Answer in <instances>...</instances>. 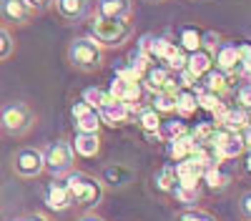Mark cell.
<instances>
[{
    "label": "cell",
    "mask_w": 251,
    "mask_h": 221,
    "mask_svg": "<svg viewBox=\"0 0 251 221\" xmlns=\"http://www.w3.org/2000/svg\"><path fill=\"white\" fill-rule=\"evenodd\" d=\"M106 63V48L93 35L73 38L68 46V66L80 73H96Z\"/></svg>",
    "instance_id": "1"
},
{
    "label": "cell",
    "mask_w": 251,
    "mask_h": 221,
    "mask_svg": "<svg viewBox=\"0 0 251 221\" xmlns=\"http://www.w3.org/2000/svg\"><path fill=\"white\" fill-rule=\"evenodd\" d=\"M66 186L71 191V198L75 206H83V209H96L100 201H103V194H106V186L103 181L93 173H83V171H68L66 173Z\"/></svg>",
    "instance_id": "2"
},
{
    "label": "cell",
    "mask_w": 251,
    "mask_h": 221,
    "mask_svg": "<svg viewBox=\"0 0 251 221\" xmlns=\"http://www.w3.org/2000/svg\"><path fill=\"white\" fill-rule=\"evenodd\" d=\"M91 18V35L98 40L103 48H121L126 40L131 38V20L123 18H98V15H88Z\"/></svg>",
    "instance_id": "3"
},
{
    "label": "cell",
    "mask_w": 251,
    "mask_h": 221,
    "mask_svg": "<svg viewBox=\"0 0 251 221\" xmlns=\"http://www.w3.org/2000/svg\"><path fill=\"white\" fill-rule=\"evenodd\" d=\"M35 126V111L25 100H10L0 106V131L8 136H25Z\"/></svg>",
    "instance_id": "4"
},
{
    "label": "cell",
    "mask_w": 251,
    "mask_h": 221,
    "mask_svg": "<svg viewBox=\"0 0 251 221\" xmlns=\"http://www.w3.org/2000/svg\"><path fill=\"white\" fill-rule=\"evenodd\" d=\"M10 169L18 178H38L40 173L46 171V158H43V151L35 148V146H23L18 148L10 158Z\"/></svg>",
    "instance_id": "5"
},
{
    "label": "cell",
    "mask_w": 251,
    "mask_h": 221,
    "mask_svg": "<svg viewBox=\"0 0 251 221\" xmlns=\"http://www.w3.org/2000/svg\"><path fill=\"white\" fill-rule=\"evenodd\" d=\"M43 158H46V171H50L55 176H63V173L73 171L78 156H75V151L71 146V141L58 138V141H53V144L43 151Z\"/></svg>",
    "instance_id": "6"
},
{
    "label": "cell",
    "mask_w": 251,
    "mask_h": 221,
    "mask_svg": "<svg viewBox=\"0 0 251 221\" xmlns=\"http://www.w3.org/2000/svg\"><path fill=\"white\" fill-rule=\"evenodd\" d=\"M35 18L28 0H0V23L5 28H23Z\"/></svg>",
    "instance_id": "7"
},
{
    "label": "cell",
    "mask_w": 251,
    "mask_h": 221,
    "mask_svg": "<svg viewBox=\"0 0 251 221\" xmlns=\"http://www.w3.org/2000/svg\"><path fill=\"white\" fill-rule=\"evenodd\" d=\"M214 148L219 151V156L226 161V158H236L246 151V138H244V131H226L219 126L216 131V138H214Z\"/></svg>",
    "instance_id": "8"
},
{
    "label": "cell",
    "mask_w": 251,
    "mask_h": 221,
    "mask_svg": "<svg viewBox=\"0 0 251 221\" xmlns=\"http://www.w3.org/2000/svg\"><path fill=\"white\" fill-rule=\"evenodd\" d=\"M71 118H73V126L75 131H88V133H98L100 131V116H98V108L88 106L86 100H75L71 106Z\"/></svg>",
    "instance_id": "9"
},
{
    "label": "cell",
    "mask_w": 251,
    "mask_h": 221,
    "mask_svg": "<svg viewBox=\"0 0 251 221\" xmlns=\"http://www.w3.org/2000/svg\"><path fill=\"white\" fill-rule=\"evenodd\" d=\"M214 66L219 71H224L226 75H241L244 73V63H241V55H239V48L236 43H221L216 50H214Z\"/></svg>",
    "instance_id": "10"
},
{
    "label": "cell",
    "mask_w": 251,
    "mask_h": 221,
    "mask_svg": "<svg viewBox=\"0 0 251 221\" xmlns=\"http://www.w3.org/2000/svg\"><path fill=\"white\" fill-rule=\"evenodd\" d=\"M53 10L66 23H83L93 13V3L91 0H55Z\"/></svg>",
    "instance_id": "11"
},
{
    "label": "cell",
    "mask_w": 251,
    "mask_h": 221,
    "mask_svg": "<svg viewBox=\"0 0 251 221\" xmlns=\"http://www.w3.org/2000/svg\"><path fill=\"white\" fill-rule=\"evenodd\" d=\"M98 116H100V123L103 126H111V128H118L123 126L126 121L133 116V111L123 103V100H116V98H108L106 103L98 108Z\"/></svg>",
    "instance_id": "12"
},
{
    "label": "cell",
    "mask_w": 251,
    "mask_h": 221,
    "mask_svg": "<svg viewBox=\"0 0 251 221\" xmlns=\"http://www.w3.org/2000/svg\"><path fill=\"white\" fill-rule=\"evenodd\" d=\"M93 15L131 20V15H133V0H96V3H93Z\"/></svg>",
    "instance_id": "13"
},
{
    "label": "cell",
    "mask_w": 251,
    "mask_h": 221,
    "mask_svg": "<svg viewBox=\"0 0 251 221\" xmlns=\"http://www.w3.org/2000/svg\"><path fill=\"white\" fill-rule=\"evenodd\" d=\"M98 178L103 181L106 189H123V186H128L133 181V171L128 166H123V164H108L106 169L100 171Z\"/></svg>",
    "instance_id": "14"
},
{
    "label": "cell",
    "mask_w": 251,
    "mask_h": 221,
    "mask_svg": "<svg viewBox=\"0 0 251 221\" xmlns=\"http://www.w3.org/2000/svg\"><path fill=\"white\" fill-rule=\"evenodd\" d=\"M174 166H176V178H178L181 186H199V181H201V176L206 171L194 156H188L183 161H176Z\"/></svg>",
    "instance_id": "15"
},
{
    "label": "cell",
    "mask_w": 251,
    "mask_h": 221,
    "mask_svg": "<svg viewBox=\"0 0 251 221\" xmlns=\"http://www.w3.org/2000/svg\"><path fill=\"white\" fill-rule=\"evenodd\" d=\"M46 204H48L50 211H66L68 206H73L71 191H68V186H66V181H63V178L53 181V184L48 186V191H46Z\"/></svg>",
    "instance_id": "16"
},
{
    "label": "cell",
    "mask_w": 251,
    "mask_h": 221,
    "mask_svg": "<svg viewBox=\"0 0 251 221\" xmlns=\"http://www.w3.org/2000/svg\"><path fill=\"white\" fill-rule=\"evenodd\" d=\"M71 146H73L75 156L96 158V156L100 153V136H98V133H88V131H75Z\"/></svg>",
    "instance_id": "17"
},
{
    "label": "cell",
    "mask_w": 251,
    "mask_h": 221,
    "mask_svg": "<svg viewBox=\"0 0 251 221\" xmlns=\"http://www.w3.org/2000/svg\"><path fill=\"white\" fill-rule=\"evenodd\" d=\"M136 123L141 126V131H143V136H146V138L161 141V136H158V128H161V113H158V111H153L149 103L141 106V108L136 111Z\"/></svg>",
    "instance_id": "18"
},
{
    "label": "cell",
    "mask_w": 251,
    "mask_h": 221,
    "mask_svg": "<svg viewBox=\"0 0 251 221\" xmlns=\"http://www.w3.org/2000/svg\"><path fill=\"white\" fill-rule=\"evenodd\" d=\"M199 88H206V91H211V93L224 96L226 91H231V75H226L219 68H211L208 73H203L199 78Z\"/></svg>",
    "instance_id": "19"
},
{
    "label": "cell",
    "mask_w": 251,
    "mask_h": 221,
    "mask_svg": "<svg viewBox=\"0 0 251 221\" xmlns=\"http://www.w3.org/2000/svg\"><path fill=\"white\" fill-rule=\"evenodd\" d=\"M166 144H169V146H166V153H169V158L174 161V164H176V161L188 158V156L196 151V146H199L196 141H194V136H191V131L178 136V138H174V141H166Z\"/></svg>",
    "instance_id": "20"
},
{
    "label": "cell",
    "mask_w": 251,
    "mask_h": 221,
    "mask_svg": "<svg viewBox=\"0 0 251 221\" xmlns=\"http://www.w3.org/2000/svg\"><path fill=\"white\" fill-rule=\"evenodd\" d=\"M169 75H171V71L166 68L163 63H151V68L146 71V75L141 78V83H143V88L149 93H158V91H163Z\"/></svg>",
    "instance_id": "21"
},
{
    "label": "cell",
    "mask_w": 251,
    "mask_h": 221,
    "mask_svg": "<svg viewBox=\"0 0 251 221\" xmlns=\"http://www.w3.org/2000/svg\"><path fill=\"white\" fill-rule=\"evenodd\" d=\"M211 68H214V55L208 53V50L199 48L194 53H188V63H186V71L188 73H194L196 78H201L203 73H208Z\"/></svg>",
    "instance_id": "22"
},
{
    "label": "cell",
    "mask_w": 251,
    "mask_h": 221,
    "mask_svg": "<svg viewBox=\"0 0 251 221\" xmlns=\"http://www.w3.org/2000/svg\"><path fill=\"white\" fill-rule=\"evenodd\" d=\"M199 108V100H196V91H188V88H181L176 93V113L181 118H188L194 116Z\"/></svg>",
    "instance_id": "23"
},
{
    "label": "cell",
    "mask_w": 251,
    "mask_h": 221,
    "mask_svg": "<svg viewBox=\"0 0 251 221\" xmlns=\"http://www.w3.org/2000/svg\"><path fill=\"white\" fill-rule=\"evenodd\" d=\"M201 181L208 186V191H224L228 186V181H231V176H228L226 171H221V166H211V169H206Z\"/></svg>",
    "instance_id": "24"
},
{
    "label": "cell",
    "mask_w": 251,
    "mask_h": 221,
    "mask_svg": "<svg viewBox=\"0 0 251 221\" xmlns=\"http://www.w3.org/2000/svg\"><path fill=\"white\" fill-rule=\"evenodd\" d=\"M153 111H158L161 116H169V113H176V93H166V91H158V93H151V103H149Z\"/></svg>",
    "instance_id": "25"
},
{
    "label": "cell",
    "mask_w": 251,
    "mask_h": 221,
    "mask_svg": "<svg viewBox=\"0 0 251 221\" xmlns=\"http://www.w3.org/2000/svg\"><path fill=\"white\" fill-rule=\"evenodd\" d=\"M153 181H156L158 191L171 194V191L176 189V184H178V178H176V166H174V164H166L163 169H158V173H156Z\"/></svg>",
    "instance_id": "26"
},
{
    "label": "cell",
    "mask_w": 251,
    "mask_h": 221,
    "mask_svg": "<svg viewBox=\"0 0 251 221\" xmlns=\"http://www.w3.org/2000/svg\"><path fill=\"white\" fill-rule=\"evenodd\" d=\"M183 133H188V126L183 123L181 118H171V121H161V128H158V136H161V141H163V144H166V141H174V138L183 136Z\"/></svg>",
    "instance_id": "27"
},
{
    "label": "cell",
    "mask_w": 251,
    "mask_h": 221,
    "mask_svg": "<svg viewBox=\"0 0 251 221\" xmlns=\"http://www.w3.org/2000/svg\"><path fill=\"white\" fill-rule=\"evenodd\" d=\"M201 38H203V33H201L199 28L188 25V28H183L181 35H178V46H181L186 53H194V50L201 48Z\"/></svg>",
    "instance_id": "28"
},
{
    "label": "cell",
    "mask_w": 251,
    "mask_h": 221,
    "mask_svg": "<svg viewBox=\"0 0 251 221\" xmlns=\"http://www.w3.org/2000/svg\"><path fill=\"white\" fill-rule=\"evenodd\" d=\"M186 63H188V53H186L178 43H174L171 53L166 55V60H163V66L169 68L171 73H178V71H183V68H186Z\"/></svg>",
    "instance_id": "29"
},
{
    "label": "cell",
    "mask_w": 251,
    "mask_h": 221,
    "mask_svg": "<svg viewBox=\"0 0 251 221\" xmlns=\"http://www.w3.org/2000/svg\"><path fill=\"white\" fill-rule=\"evenodd\" d=\"M171 196L178 201V204L194 206L196 201L201 198V189H199V186H181V184H176V189L171 191Z\"/></svg>",
    "instance_id": "30"
},
{
    "label": "cell",
    "mask_w": 251,
    "mask_h": 221,
    "mask_svg": "<svg viewBox=\"0 0 251 221\" xmlns=\"http://www.w3.org/2000/svg\"><path fill=\"white\" fill-rule=\"evenodd\" d=\"M196 100H199V108H203L208 113H214L224 103L219 93H211V91H206V88H196Z\"/></svg>",
    "instance_id": "31"
},
{
    "label": "cell",
    "mask_w": 251,
    "mask_h": 221,
    "mask_svg": "<svg viewBox=\"0 0 251 221\" xmlns=\"http://www.w3.org/2000/svg\"><path fill=\"white\" fill-rule=\"evenodd\" d=\"M15 53V38L10 33V28L0 25V63H5L8 58H13Z\"/></svg>",
    "instance_id": "32"
},
{
    "label": "cell",
    "mask_w": 251,
    "mask_h": 221,
    "mask_svg": "<svg viewBox=\"0 0 251 221\" xmlns=\"http://www.w3.org/2000/svg\"><path fill=\"white\" fill-rule=\"evenodd\" d=\"M108 98H111L108 91H103V88H98V86H91V88L83 91V100H86L88 106H93V108H100Z\"/></svg>",
    "instance_id": "33"
},
{
    "label": "cell",
    "mask_w": 251,
    "mask_h": 221,
    "mask_svg": "<svg viewBox=\"0 0 251 221\" xmlns=\"http://www.w3.org/2000/svg\"><path fill=\"white\" fill-rule=\"evenodd\" d=\"M136 83V80H133ZM128 86H131V80H126L123 75L116 73V78L111 80V86H108V96L116 98V100H126V93H128Z\"/></svg>",
    "instance_id": "34"
},
{
    "label": "cell",
    "mask_w": 251,
    "mask_h": 221,
    "mask_svg": "<svg viewBox=\"0 0 251 221\" xmlns=\"http://www.w3.org/2000/svg\"><path fill=\"white\" fill-rule=\"evenodd\" d=\"M176 221H216L208 211H201V209H194V206H188L186 211H181L176 216Z\"/></svg>",
    "instance_id": "35"
},
{
    "label": "cell",
    "mask_w": 251,
    "mask_h": 221,
    "mask_svg": "<svg viewBox=\"0 0 251 221\" xmlns=\"http://www.w3.org/2000/svg\"><path fill=\"white\" fill-rule=\"evenodd\" d=\"M151 63H153V60H151L149 55H143V53H136V55H133V60H131L128 66H131V71H133V73H136L138 78H143V75H146V71L151 68Z\"/></svg>",
    "instance_id": "36"
},
{
    "label": "cell",
    "mask_w": 251,
    "mask_h": 221,
    "mask_svg": "<svg viewBox=\"0 0 251 221\" xmlns=\"http://www.w3.org/2000/svg\"><path fill=\"white\" fill-rule=\"evenodd\" d=\"M221 46V35L219 33H214V30H208V33H203V38H201V48L203 50H208L214 55V50Z\"/></svg>",
    "instance_id": "37"
},
{
    "label": "cell",
    "mask_w": 251,
    "mask_h": 221,
    "mask_svg": "<svg viewBox=\"0 0 251 221\" xmlns=\"http://www.w3.org/2000/svg\"><path fill=\"white\" fill-rule=\"evenodd\" d=\"M236 100H239V106L241 108H251V80L249 83H241L239 88H236Z\"/></svg>",
    "instance_id": "38"
},
{
    "label": "cell",
    "mask_w": 251,
    "mask_h": 221,
    "mask_svg": "<svg viewBox=\"0 0 251 221\" xmlns=\"http://www.w3.org/2000/svg\"><path fill=\"white\" fill-rule=\"evenodd\" d=\"M178 86L181 88H188V91H196L199 88V78L183 68V71H178Z\"/></svg>",
    "instance_id": "39"
},
{
    "label": "cell",
    "mask_w": 251,
    "mask_h": 221,
    "mask_svg": "<svg viewBox=\"0 0 251 221\" xmlns=\"http://www.w3.org/2000/svg\"><path fill=\"white\" fill-rule=\"evenodd\" d=\"M236 48H239V55H241V63H244V68H246V66H251V40L236 43Z\"/></svg>",
    "instance_id": "40"
},
{
    "label": "cell",
    "mask_w": 251,
    "mask_h": 221,
    "mask_svg": "<svg viewBox=\"0 0 251 221\" xmlns=\"http://www.w3.org/2000/svg\"><path fill=\"white\" fill-rule=\"evenodd\" d=\"M239 209H241V214H244L246 219H251V191L241 194V198H239Z\"/></svg>",
    "instance_id": "41"
},
{
    "label": "cell",
    "mask_w": 251,
    "mask_h": 221,
    "mask_svg": "<svg viewBox=\"0 0 251 221\" xmlns=\"http://www.w3.org/2000/svg\"><path fill=\"white\" fill-rule=\"evenodd\" d=\"M28 3H30V8H33L35 13H43V10L53 8V3H55V0H28Z\"/></svg>",
    "instance_id": "42"
},
{
    "label": "cell",
    "mask_w": 251,
    "mask_h": 221,
    "mask_svg": "<svg viewBox=\"0 0 251 221\" xmlns=\"http://www.w3.org/2000/svg\"><path fill=\"white\" fill-rule=\"evenodd\" d=\"M18 221H50L46 214H40V211H33V214H25L23 219H18Z\"/></svg>",
    "instance_id": "43"
},
{
    "label": "cell",
    "mask_w": 251,
    "mask_h": 221,
    "mask_svg": "<svg viewBox=\"0 0 251 221\" xmlns=\"http://www.w3.org/2000/svg\"><path fill=\"white\" fill-rule=\"evenodd\" d=\"M75 221H106V219H100L98 214H91V211H88V214H83V216H78Z\"/></svg>",
    "instance_id": "44"
},
{
    "label": "cell",
    "mask_w": 251,
    "mask_h": 221,
    "mask_svg": "<svg viewBox=\"0 0 251 221\" xmlns=\"http://www.w3.org/2000/svg\"><path fill=\"white\" fill-rule=\"evenodd\" d=\"M244 138H246V148H251V126L244 128Z\"/></svg>",
    "instance_id": "45"
},
{
    "label": "cell",
    "mask_w": 251,
    "mask_h": 221,
    "mask_svg": "<svg viewBox=\"0 0 251 221\" xmlns=\"http://www.w3.org/2000/svg\"><path fill=\"white\" fill-rule=\"evenodd\" d=\"M246 171L251 173V148H249V156H246Z\"/></svg>",
    "instance_id": "46"
},
{
    "label": "cell",
    "mask_w": 251,
    "mask_h": 221,
    "mask_svg": "<svg viewBox=\"0 0 251 221\" xmlns=\"http://www.w3.org/2000/svg\"><path fill=\"white\" fill-rule=\"evenodd\" d=\"M151 3H163V0H151Z\"/></svg>",
    "instance_id": "47"
},
{
    "label": "cell",
    "mask_w": 251,
    "mask_h": 221,
    "mask_svg": "<svg viewBox=\"0 0 251 221\" xmlns=\"http://www.w3.org/2000/svg\"><path fill=\"white\" fill-rule=\"evenodd\" d=\"M15 221H18V219H15Z\"/></svg>",
    "instance_id": "48"
}]
</instances>
